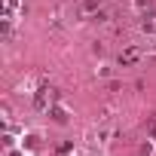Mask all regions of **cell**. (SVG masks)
<instances>
[{"label": "cell", "mask_w": 156, "mask_h": 156, "mask_svg": "<svg viewBox=\"0 0 156 156\" xmlns=\"http://www.w3.org/2000/svg\"><path fill=\"white\" fill-rule=\"evenodd\" d=\"M138 55H141V52H138V49L132 46V49H126V52H119V64H132V61H138Z\"/></svg>", "instance_id": "1"}]
</instances>
